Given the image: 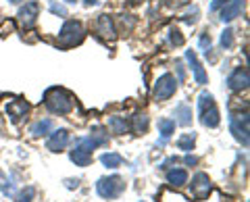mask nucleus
<instances>
[{"label":"nucleus","instance_id":"obj_1","mask_svg":"<svg viewBox=\"0 0 250 202\" xmlns=\"http://www.w3.org/2000/svg\"><path fill=\"white\" fill-rule=\"evenodd\" d=\"M44 104L54 115H69L73 111L75 98L71 92H67L62 88H50V90H46V94H44Z\"/></svg>","mask_w":250,"mask_h":202},{"label":"nucleus","instance_id":"obj_20","mask_svg":"<svg viewBox=\"0 0 250 202\" xmlns=\"http://www.w3.org/2000/svg\"><path fill=\"white\" fill-rule=\"evenodd\" d=\"M159 131H161V136H163V142H161V144H165V140H169L171 136H173V131H175V121H171V119H161V121H159Z\"/></svg>","mask_w":250,"mask_h":202},{"label":"nucleus","instance_id":"obj_34","mask_svg":"<svg viewBox=\"0 0 250 202\" xmlns=\"http://www.w3.org/2000/svg\"><path fill=\"white\" fill-rule=\"evenodd\" d=\"M65 2H69V4H75V2H77V0H65Z\"/></svg>","mask_w":250,"mask_h":202},{"label":"nucleus","instance_id":"obj_27","mask_svg":"<svg viewBox=\"0 0 250 202\" xmlns=\"http://www.w3.org/2000/svg\"><path fill=\"white\" fill-rule=\"evenodd\" d=\"M31 196H34V188H27L17 196V202H31Z\"/></svg>","mask_w":250,"mask_h":202},{"label":"nucleus","instance_id":"obj_14","mask_svg":"<svg viewBox=\"0 0 250 202\" xmlns=\"http://www.w3.org/2000/svg\"><path fill=\"white\" fill-rule=\"evenodd\" d=\"M6 113H9L13 123H21V119L29 113V104L25 100H13V102H9V106H6Z\"/></svg>","mask_w":250,"mask_h":202},{"label":"nucleus","instance_id":"obj_29","mask_svg":"<svg viewBox=\"0 0 250 202\" xmlns=\"http://www.w3.org/2000/svg\"><path fill=\"white\" fill-rule=\"evenodd\" d=\"M225 2H228V0H213V2H210V11H213V13H215V11H219Z\"/></svg>","mask_w":250,"mask_h":202},{"label":"nucleus","instance_id":"obj_8","mask_svg":"<svg viewBox=\"0 0 250 202\" xmlns=\"http://www.w3.org/2000/svg\"><path fill=\"white\" fill-rule=\"evenodd\" d=\"M190 190H192V196L196 200H207L210 196V192H213V183H210L207 173H196L192 177Z\"/></svg>","mask_w":250,"mask_h":202},{"label":"nucleus","instance_id":"obj_13","mask_svg":"<svg viewBox=\"0 0 250 202\" xmlns=\"http://www.w3.org/2000/svg\"><path fill=\"white\" fill-rule=\"evenodd\" d=\"M186 61L190 63V69H192V73H194V80H196V83L198 85H205L207 83V73H205V69H202V65L198 63L196 52H194V50H186Z\"/></svg>","mask_w":250,"mask_h":202},{"label":"nucleus","instance_id":"obj_22","mask_svg":"<svg viewBox=\"0 0 250 202\" xmlns=\"http://www.w3.org/2000/svg\"><path fill=\"white\" fill-rule=\"evenodd\" d=\"M194 142H196V134H186V136H182L177 140V148L179 150H186V152H190L192 148H194Z\"/></svg>","mask_w":250,"mask_h":202},{"label":"nucleus","instance_id":"obj_19","mask_svg":"<svg viewBox=\"0 0 250 202\" xmlns=\"http://www.w3.org/2000/svg\"><path fill=\"white\" fill-rule=\"evenodd\" d=\"M100 161H103V165L108 169H119L121 162H123V157L117 152H104L103 157H100Z\"/></svg>","mask_w":250,"mask_h":202},{"label":"nucleus","instance_id":"obj_31","mask_svg":"<svg viewBox=\"0 0 250 202\" xmlns=\"http://www.w3.org/2000/svg\"><path fill=\"white\" fill-rule=\"evenodd\" d=\"M177 75H179V81H184V77H186V73H184V67L177 63Z\"/></svg>","mask_w":250,"mask_h":202},{"label":"nucleus","instance_id":"obj_30","mask_svg":"<svg viewBox=\"0 0 250 202\" xmlns=\"http://www.w3.org/2000/svg\"><path fill=\"white\" fill-rule=\"evenodd\" d=\"M184 162H186V165H196L198 159H196V157H192V154H188V157L184 159Z\"/></svg>","mask_w":250,"mask_h":202},{"label":"nucleus","instance_id":"obj_33","mask_svg":"<svg viewBox=\"0 0 250 202\" xmlns=\"http://www.w3.org/2000/svg\"><path fill=\"white\" fill-rule=\"evenodd\" d=\"M11 4H19V2H23V0H9Z\"/></svg>","mask_w":250,"mask_h":202},{"label":"nucleus","instance_id":"obj_24","mask_svg":"<svg viewBox=\"0 0 250 202\" xmlns=\"http://www.w3.org/2000/svg\"><path fill=\"white\" fill-rule=\"evenodd\" d=\"M221 46L223 48H231L233 46V29H225L221 34Z\"/></svg>","mask_w":250,"mask_h":202},{"label":"nucleus","instance_id":"obj_2","mask_svg":"<svg viewBox=\"0 0 250 202\" xmlns=\"http://www.w3.org/2000/svg\"><path fill=\"white\" fill-rule=\"evenodd\" d=\"M198 115H200V121L205 127H217L221 123V117H219V111H217V104H215V98L213 94L208 92H202L198 96Z\"/></svg>","mask_w":250,"mask_h":202},{"label":"nucleus","instance_id":"obj_4","mask_svg":"<svg viewBox=\"0 0 250 202\" xmlns=\"http://www.w3.org/2000/svg\"><path fill=\"white\" fill-rule=\"evenodd\" d=\"M125 190V182L121 180L119 175H113V177H100L98 183H96V192L98 196H103L106 200L111 198H119Z\"/></svg>","mask_w":250,"mask_h":202},{"label":"nucleus","instance_id":"obj_7","mask_svg":"<svg viewBox=\"0 0 250 202\" xmlns=\"http://www.w3.org/2000/svg\"><path fill=\"white\" fill-rule=\"evenodd\" d=\"M38 13H40V4H38V0H29V2H25V6H21L19 13H17L19 25L23 29H31L36 25Z\"/></svg>","mask_w":250,"mask_h":202},{"label":"nucleus","instance_id":"obj_10","mask_svg":"<svg viewBox=\"0 0 250 202\" xmlns=\"http://www.w3.org/2000/svg\"><path fill=\"white\" fill-rule=\"evenodd\" d=\"M248 83H250V75H248L246 67H238L236 71L228 77V85L231 92H244V90H248Z\"/></svg>","mask_w":250,"mask_h":202},{"label":"nucleus","instance_id":"obj_9","mask_svg":"<svg viewBox=\"0 0 250 202\" xmlns=\"http://www.w3.org/2000/svg\"><path fill=\"white\" fill-rule=\"evenodd\" d=\"M94 32H96V36L104 42H115V38H117L115 25H113V21L108 15H100V17L94 21Z\"/></svg>","mask_w":250,"mask_h":202},{"label":"nucleus","instance_id":"obj_36","mask_svg":"<svg viewBox=\"0 0 250 202\" xmlns=\"http://www.w3.org/2000/svg\"><path fill=\"white\" fill-rule=\"evenodd\" d=\"M0 180H2V173H0Z\"/></svg>","mask_w":250,"mask_h":202},{"label":"nucleus","instance_id":"obj_15","mask_svg":"<svg viewBox=\"0 0 250 202\" xmlns=\"http://www.w3.org/2000/svg\"><path fill=\"white\" fill-rule=\"evenodd\" d=\"M167 182L171 185H175V188H179V185H186L188 183V171H184V169H171L167 173Z\"/></svg>","mask_w":250,"mask_h":202},{"label":"nucleus","instance_id":"obj_18","mask_svg":"<svg viewBox=\"0 0 250 202\" xmlns=\"http://www.w3.org/2000/svg\"><path fill=\"white\" fill-rule=\"evenodd\" d=\"M148 129V115L146 113H136L131 117V131L134 134H144Z\"/></svg>","mask_w":250,"mask_h":202},{"label":"nucleus","instance_id":"obj_25","mask_svg":"<svg viewBox=\"0 0 250 202\" xmlns=\"http://www.w3.org/2000/svg\"><path fill=\"white\" fill-rule=\"evenodd\" d=\"M200 48L205 50V54L208 57V50H210V36L208 34H202L200 36Z\"/></svg>","mask_w":250,"mask_h":202},{"label":"nucleus","instance_id":"obj_16","mask_svg":"<svg viewBox=\"0 0 250 202\" xmlns=\"http://www.w3.org/2000/svg\"><path fill=\"white\" fill-rule=\"evenodd\" d=\"M175 117H177L179 125H190V123H192V108L188 106L186 102L177 104L175 106Z\"/></svg>","mask_w":250,"mask_h":202},{"label":"nucleus","instance_id":"obj_26","mask_svg":"<svg viewBox=\"0 0 250 202\" xmlns=\"http://www.w3.org/2000/svg\"><path fill=\"white\" fill-rule=\"evenodd\" d=\"M50 13L61 15V17H67V9L62 4H57V2H50Z\"/></svg>","mask_w":250,"mask_h":202},{"label":"nucleus","instance_id":"obj_3","mask_svg":"<svg viewBox=\"0 0 250 202\" xmlns=\"http://www.w3.org/2000/svg\"><path fill=\"white\" fill-rule=\"evenodd\" d=\"M83 25L80 21H65V25L61 27V32H59V44L62 46V48H71V46H77V44H82L83 40Z\"/></svg>","mask_w":250,"mask_h":202},{"label":"nucleus","instance_id":"obj_21","mask_svg":"<svg viewBox=\"0 0 250 202\" xmlns=\"http://www.w3.org/2000/svg\"><path fill=\"white\" fill-rule=\"evenodd\" d=\"M52 129V121L50 119H44V121H38L31 125V136H36V138H40V136H46L48 131Z\"/></svg>","mask_w":250,"mask_h":202},{"label":"nucleus","instance_id":"obj_28","mask_svg":"<svg viewBox=\"0 0 250 202\" xmlns=\"http://www.w3.org/2000/svg\"><path fill=\"white\" fill-rule=\"evenodd\" d=\"M196 19H198V9H196V6H194V9L188 15H184V17H182V21H186V23H196Z\"/></svg>","mask_w":250,"mask_h":202},{"label":"nucleus","instance_id":"obj_17","mask_svg":"<svg viewBox=\"0 0 250 202\" xmlns=\"http://www.w3.org/2000/svg\"><path fill=\"white\" fill-rule=\"evenodd\" d=\"M108 129H111L113 134H117V136H123V134H127L129 131V123L125 121L123 117H111L108 119Z\"/></svg>","mask_w":250,"mask_h":202},{"label":"nucleus","instance_id":"obj_6","mask_svg":"<svg viewBox=\"0 0 250 202\" xmlns=\"http://www.w3.org/2000/svg\"><path fill=\"white\" fill-rule=\"evenodd\" d=\"M229 127L233 138L242 142L244 146H248V113H231L229 117Z\"/></svg>","mask_w":250,"mask_h":202},{"label":"nucleus","instance_id":"obj_35","mask_svg":"<svg viewBox=\"0 0 250 202\" xmlns=\"http://www.w3.org/2000/svg\"><path fill=\"white\" fill-rule=\"evenodd\" d=\"M0 23H2V13H0Z\"/></svg>","mask_w":250,"mask_h":202},{"label":"nucleus","instance_id":"obj_23","mask_svg":"<svg viewBox=\"0 0 250 202\" xmlns=\"http://www.w3.org/2000/svg\"><path fill=\"white\" fill-rule=\"evenodd\" d=\"M169 44L171 46H182L184 44V36H182L179 29H175V27L169 29Z\"/></svg>","mask_w":250,"mask_h":202},{"label":"nucleus","instance_id":"obj_11","mask_svg":"<svg viewBox=\"0 0 250 202\" xmlns=\"http://www.w3.org/2000/svg\"><path fill=\"white\" fill-rule=\"evenodd\" d=\"M242 9H244V0H228V2L219 9V11H221V17H219V19H221L223 23H229V21H233L242 13Z\"/></svg>","mask_w":250,"mask_h":202},{"label":"nucleus","instance_id":"obj_32","mask_svg":"<svg viewBox=\"0 0 250 202\" xmlns=\"http://www.w3.org/2000/svg\"><path fill=\"white\" fill-rule=\"evenodd\" d=\"M96 2H98V0H83V4H85V6H94Z\"/></svg>","mask_w":250,"mask_h":202},{"label":"nucleus","instance_id":"obj_5","mask_svg":"<svg viewBox=\"0 0 250 202\" xmlns=\"http://www.w3.org/2000/svg\"><path fill=\"white\" fill-rule=\"evenodd\" d=\"M175 90H177L175 77L171 73H163L159 80H156V83H154L152 96H154V100H161V102H163V100H169L171 96H173Z\"/></svg>","mask_w":250,"mask_h":202},{"label":"nucleus","instance_id":"obj_12","mask_svg":"<svg viewBox=\"0 0 250 202\" xmlns=\"http://www.w3.org/2000/svg\"><path fill=\"white\" fill-rule=\"evenodd\" d=\"M67 144H69V131L67 129H57V131L50 134L48 142H46V148L52 150V152H61Z\"/></svg>","mask_w":250,"mask_h":202}]
</instances>
